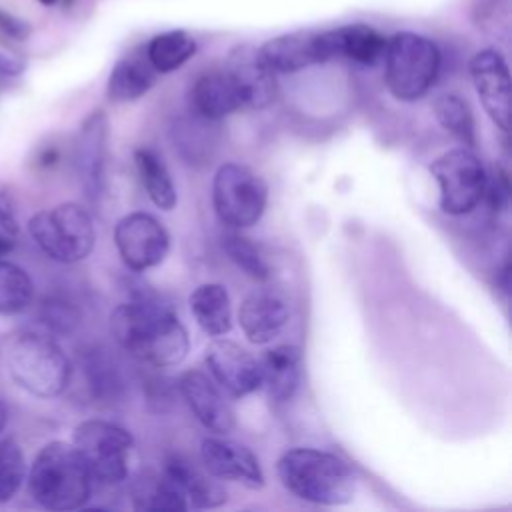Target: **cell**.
Here are the masks:
<instances>
[{"mask_svg":"<svg viewBox=\"0 0 512 512\" xmlns=\"http://www.w3.org/2000/svg\"><path fill=\"white\" fill-rule=\"evenodd\" d=\"M222 248L228 254V258L244 270L250 278L264 282L270 276V268L258 248L242 234L238 232H228L222 236Z\"/></svg>","mask_w":512,"mask_h":512,"instance_id":"4dcf8cb0","label":"cell"},{"mask_svg":"<svg viewBox=\"0 0 512 512\" xmlns=\"http://www.w3.org/2000/svg\"><path fill=\"white\" fill-rule=\"evenodd\" d=\"M6 368L20 388L38 398L60 396L72 374L60 344L38 332H22L12 338L6 350Z\"/></svg>","mask_w":512,"mask_h":512,"instance_id":"277c9868","label":"cell"},{"mask_svg":"<svg viewBox=\"0 0 512 512\" xmlns=\"http://www.w3.org/2000/svg\"><path fill=\"white\" fill-rule=\"evenodd\" d=\"M22 70H24L22 60L0 52V74L2 76H18V74H22Z\"/></svg>","mask_w":512,"mask_h":512,"instance_id":"836d02e7","label":"cell"},{"mask_svg":"<svg viewBox=\"0 0 512 512\" xmlns=\"http://www.w3.org/2000/svg\"><path fill=\"white\" fill-rule=\"evenodd\" d=\"M166 474L178 484L188 506L192 508H216L226 502V490L214 480L212 474L196 468L180 456H172L166 466Z\"/></svg>","mask_w":512,"mask_h":512,"instance_id":"cb8c5ba5","label":"cell"},{"mask_svg":"<svg viewBox=\"0 0 512 512\" xmlns=\"http://www.w3.org/2000/svg\"><path fill=\"white\" fill-rule=\"evenodd\" d=\"M224 70L230 74L236 92L240 96L242 108L260 110L274 102L276 98V78L274 70L262 60L260 52L252 46H236Z\"/></svg>","mask_w":512,"mask_h":512,"instance_id":"2e32d148","label":"cell"},{"mask_svg":"<svg viewBox=\"0 0 512 512\" xmlns=\"http://www.w3.org/2000/svg\"><path fill=\"white\" fill-rule=\"evenodd\" d=\"M14 250V240L10 234H0V258L8 256Z\"/></svg>","mask_w":512,"mask_h":512,"instance_id":"e575fe53","label":"cell"},{"mask_svg":"<svg viewBox=\"0 0 512 512\" xmlns=\"http://www.w3.org/2000/svg\"><path fill=\"white\" fill-rule=\"evenodd\" d=\"M200 460L204 470L218 480L236 482L250 490L264 486V472L256 454L236 440L220 434L204 438L200 442Z\"/></svg>","mask_w":512,"mask_h":512,"instance_id":"7c38bea8","label":"cell"},{"mask_svg":"<svg viewBox=\"0 0 512 512\" xmlns=\"http://www.w3.org/2000/svg\"><path fill=\"white\" fill-rule=\"evenodd\" d=\"M190 310L208 336H224L232 328V308L226 288L218 282L200 284L190 294Z\"/></svg>","mask_w":512,"mask_h":512,"instance_id":"d4e9b609","label":"cell"},{"mask_svg":"<svg viewBox=\"0 0 512 512\" xmlns=\"http://www.w3.org/2000/svg\"><path fill=\"white\" fill-rule=\"evenodd\" d=\"M106 142H108V118L102 110H96L84 120L78 142H76L78 178L90 198H98L104 188Z\"/></svg>","mask_w":512,"mask_h":512,"instance_id":"ac0fdd59","label":"cell"},{"mask_svg":"<svg viewBox=\"0 0 512 512\" xmlns=\"http://www.w3.org/2000/svg\"><path fill=\"white\" fill-rule=\"evenodd\" d=\"M430 174L438 182L440 210L448 216L468 214L484 198L488 176L472 148L444 152L430 164Z\"/></svg>","mask_w":512,"mask_h":512,"instance_id":"9c48e42d","label":"cell"},{"mask_svg":"<svg viewBox=\"0 0 512 512\" xmlns=\"http://www.w3.org/2000/svg\"><path fill=\"white\" fill-rule=\"evenodd\" d=\"M114 244L130 270L144 272L168 256L170 234L152 214L130 212L116 222Z\"/></svg>","mask_w":512,"mask_h":512,"instance_id":"30bf717a","label":"cell"},{"mask_svg":"<svg viewBox=\"0 0 512 512\" xmlns=\"http://www.w3.org/2000/svg\"><path fill=\"white\" fill-rule=\"evenodd\" d=\"M0 230H2L4 234H10V236L18 234V230H20V228H18V222H16V218H14L10 206L6 204L4 198H0Z\"/></svg>","mask_w":512,"mask_h":512,"instance_id":"d6a6232c","label":"cell"},{"mask_svg":"<svg viewBox=\"0 0 512 512\" xmlns=\"http://www.w3.org/2000/svg\"><path fill=\"white\" fill-rule=\"evenodd\" d=\"M440 72L438 46L420 34L400 32L386 42L384 80L390 94L404 102L420 100Z\"/></svg>","mask_w":512,"mask_h":512,"instance_id":"5b68a950","label":"cell"},{"mask_svg":"<svg viewBox=\"0 0 512 512\" xmlns=\"http://www.w3.org/2000/svg\"><path fill=\"white\" fill-rule=\"evenodd\" d=\"M206 366L210 378L232 398H242L262 386L260 362L240 344L214 338L206 348Z\"/></svg>","mask_w":512,"mask_h":512,"instance_id":"8fae6325","label":"cell"},{"mask_svg":"<svg viewBox=\"0 0 512 512\" xmlns=\"http://www.w3.org/2000/svg\"><path fill=\"white\" fill-rule=\"evenodd\" d=\"M470 76L472 84L482 100L484 110L492 118V122L508 132L510 126V72L504 56L486 48L472 56L470 60Z\"/></svg>","mask_w":512,"mask_h":512,"instance_id":"5bb4252c","label":"cell"},{"mask_svg":"<svg viewBox=\"0 0 512 512\" xmlns=\"http://www.w3.org/2000/svg\"><path fill=\"white\" fill-rule=\"evenodd\" d=\"M158 72L144 50H134L120 58L110 72L106 94L112 102H132L144 96L156 82Z\"/></svg>","mask_w":512,"mask_h":512,"instance_id":"7402d4cb","label":"cell"},{"mask_svg":"<svg viewBox=\"0 0 512 512\" xmlns=\"http://www.w3.org/2000/svg\"><path fill=\"white\" fill-rule=\"evenodd\" d=\"M262 386L274 402L294 398L302 380V350L294 344H278L266 350L262 362Z\"/></svg>","mask_w":512,"mask_h":512,"instance_id":"ffe728a7","label":"cell"},{"mask_svg":"<svg viewBox=\"0 0 512 512\" xmlns=\"http://www.w3.org/2000/svg\"><path fill=\"white\" fill-rule=\"evenodd\" d=\"M130 500L142 512H184L188 502L166 470H140L130 482Z\"/></svg>","mask_w":512,"mask_h":512,"instance_id":"44dd1931","label":"cell"},{"mask_svg":"<svg viewBox=\"0 0 512 512\" xmlns=\"http://www.w3.org/2000/svg\"><path fill=\"white\" fill-rule=\"evenodd\" d=\"M34 300V282L28 272L0 258V314H18Z\"/></svg>","mask_w":512,"mask_h":512,"instance_id":"f1b7e54d","label":"cell"},{"mask_svg":"<svg viewBox=\"0 0 512 512\" xmlns=\"http://www.w3.org/2000/svg\"><path fill=\"white\" fill-rule=\"evenodd\" d=\"M290 308L286 298L274 288H256L242 300L238 322L252 344L272 342L288 324Z\"/></svg>","mask_w":512,"mask_h":512,"instance_id":"e0dca14e","label":"cell"},{"mask_svg":"<svg viewBox=\"0 0 512 512\" xmlns=\"http://www.w3.org/2000/svg\"><path fill=\"white\" fill-rule=\"evenodd\" d=\"M92 484L76 448L64 440H52L40 448L28 472L30 496L38 506L54 512L82 508L92 494Z\"/></svg>","mask_w":512,"mask_h":512,"instance_id":"3957f363","label":"cell"},{"mask_svg":"<svg viewBox=\"0 0 512 512\" xmlns=\"http://www.w3.org/2000/svg\"><path fill=\"white\" fill-rule=\"evenodd\" d=\"M178 390L196 420L214 434L226 436L234 430V408L222 394V388L202 370H186L178 378Z\"/></svg>","mask_w":512,"mask_h":512,"instance_id":"9a60e30c","label":"cell"},{"mask_svg":"<svg viewBox=\"0 0 512 512\" xmlns=\"http://www.w3.org/2000/svg\"><path fill=\"white\" fill-rule=\"evenodd\" d=\"M28 232L36 246L60 264L84 260L96 242L92 216L76 202H64L36 212L28 220Z\"/></svg>","mask_w":512,"mask_h":512,"instance_id":"8992f818","label":"cell"},{"mask_svg":"<svg viewBox=\"0 0 512 512\" xmlns=\"http://www.w3.org/2000/svg\"><path fill=\"white\" fill-rule=\"evenodd\" d=\"M6 420H8V410H6L4 402L0 400V432H2L4 426H6Z\"/></svg>","mask_w":512,"mask_h":512,"instance_id":"d590c367","label":"cell"},{"mask_svg":"<svg viewBox=\"0 0 512 512\" xmlns=\"http://www.w3.org/2000/svg\"><path fill=\"white\" fill-rule=\"evenodd\" d=\"M268 204V186L252 168L226 162L212 180V206L218 220L232 228L242 230L256 224Z\"/></svg>","mask_w":512,"mask_h":512,"instance_id":"ba28073f","label":"cell"},{"mask_svg":"<svg viewBox=\"0 0 512 512\" xmlns=\"http://www.w3.org/2000/svg\"><path fill=\"white\" fill-rule=\"evenodd\" d=\"M334 58H348L352 62L372 66L384 58L386 38L368 24H348L328 30Z\"/></svg>","mask_w":512,"mask_h":512,"instance_id":"603a6c76","label":"cell"},{"mask_svg":"<svg viewBox=\"0 0 512 512\" xmlns=\"http://www.w3.org/2000/svg\"><path fill=\"white\" fill-rule=\"evenodd\" d=\"M190 106L202 120H222L242 110L236 86L224 68L208 70L196 78L190 90Z\"/></svg>","mask_w":512,"mask_h":512,"instance_id":"d6986e66","label":"cell"},{"mask_svg":"<svg viewBox=\"0 0 512 512\" xmlns=\"http://www.w3.org/2000/svg\"><path fill=\"white\" fill-rule=\"evenodd\" d=\"M434 116L440 126L460 140L466 148L476 146V124L474 114L466 100L456 94H442L434 102Z\"/></svg>","mask_w":512,"mask_h":512,"instance_id":"83f0119b","label":"cell"},{"mask_svg":"<svg viewBox=\"0 0 512 512\" xmlns=\"http://www.w3.org/2000/svg\"><path fill=\"white\" fill-rule=\"evenodd\" d=\"M26 480V460L14 438H0V504L12 500Z\"/></svg>","mask_w":512,"mask_h":512,"instance_id":"f546056e","label":"cell"},{"mask_svg":"<svg viewBox=\"0 0 512 512\" xmlns=\"http://www.w3.org/2000/svg\"><path fill=\"white\" fill-rule=\"evenodd\" d=\"M0 30L12 40H26L32 32L28 22L16 18L14 14H10L6 10H0Z\"/></svg>","mask_w":512,"mask_h":512,"instance_id":"1f68e13d","label":"cell"},{"mask_svg":"<svg viewBox=\"0 0 512 512\" xmlns=\"http://www.w3.org/2000/svg\"><path fill=\"white\" fill-rule=\"evenodd\" d=\"M282 486L300 500L340 506L354 498L356 476L346 460L318 448H290L276 462Z\"/></svg>","mask_w":512,"mask_h":512,"instance_id":"7a4b0ae2","label":"cell"},{"mask_svg":"<svg viewBox=\"0 0 512 512\" xmlns=\"http://www.w3.org/2000/svg\"><path fill=\"white\" fill-rule=\"evenodd\" d=\"M144 52L158 74H168L194 56L196 42L184 30H168L154 36Z\"/></svg>","mask_w":512,"mask_h":512,"instance_id":"4316f807","label":"cell"},{"mask_svg":"<svg viewBox=\"0 0 512 512\" xmlns=\"http://www.w3.org/2000/svg\"><path fill=\"white\" fill-rule=\"evenodd\" d=\"M132 444L134 440L126 428L98 418L80 422L72 434V446L88 468L92 482L104 486H114L128 478Z\"/></svg>","mask_w":512,"mask_h":512,"instance_id":"52a82bcc","label":"cell"},{"mask_svg":"<svg viewBox=\"0 0 512 512\" xmlns=\"http://www.w3.org/2000/svg\"><path fill=\"white\" fill-rule=\"evenodd\" d=\"M38 2H42L44 6H52V4H56L58 0H38Z\"/></svg>","mask_w":512,"mask_h":512,"instance_id":"8d00e7d4","label":"cell"},{"mask_svg":"<svg viewBox=\"0 0 512 512\" xmlns=\"http://www.w3.org/2000/svg\"><path fill=\"white\" fill-rule=\"evenodd\" d=\"M110 332L124 352L154 368L180 364L190 348L188 332L178 316L148 298L116 306L110 314Z\"/></svg>","mask_w":512,"mask_h":512,"instance_id":"6da1fadb","label":"cell"},{"mask_svg":"<svg viewBox=\"0 0 512 512\" xmlns=\"http://www.w3.org/2000/svg\"><path fill=\"white\" fill-rule=\"evenodd\" d=\"M258 52L274 72H282V74L298 72L302 68L322 64L334 58L328 30L324 32L300 30V32L282 34L262 44Z\"/></svg>","mask_w":512,"mask_h":512,"instance_id":"4fadbf2b","label":"cell"},{"mask_svg":"<svg viewBox=\"0 0 512 512\" xmlns=\"http://www.w3.org/2000/svg\"><path fill=\"white\" fill-rule=\"evenodd\" d=\"M134 164H136L140 182L148 198L152 200V204L166 212L176 208V202H178L176 186L172 182V176L162 156L148 146H140L134 150Z\"/></svg>","mask_w":512,"mask_h":512,"instance_id":"484cf974","label":"cell"}]
</instances>
